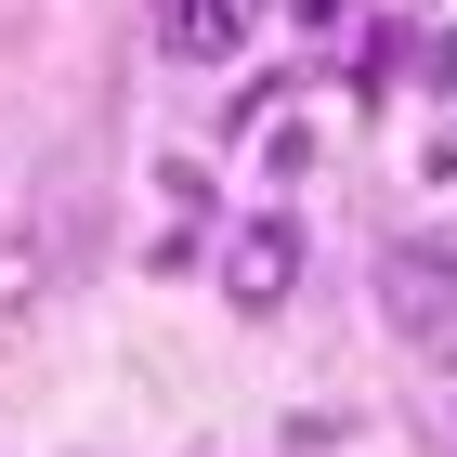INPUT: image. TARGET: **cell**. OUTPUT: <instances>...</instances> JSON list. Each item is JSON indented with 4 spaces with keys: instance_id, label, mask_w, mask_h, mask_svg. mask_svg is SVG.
<instances>
[{
    "instance_id": "obj_1",
    "label": "cell",
    "mask_w": 457,
    "mask_h": 457,
    "mask_svg": "<svg viewBox=\"0 0 457 457\" xmlns=\"http://www.w3.org/2000/svg\"><path fill=\"white\" fill-rule=\"evenodd\" d=\"M379 314L405 340H457V248L445 236H392L379 248Z\"/></svg>"
},
{
    "instance_id": "obj_2",
    "label": "cell",
    "mask_w": 457,
    "mask_h": 457,
    "mask_svg": "<svg viewBox=\"0 0 457 457\" xmlns=\"http://www.w3.org/2000/svg\"><path fill=\"white\" fill-rule=\"evenodd\" d=\"M287 287H301V236H287L275 210L236 222V236H222V301H236V314H275Z\"/></svg>"
},
{
    "instance_id": "obj_3",
    "label": "cell",
    "mask_w": 457,
    "mask_h": 457,
    "mask_svg": "<svg viewBox=\"0 0 457 457\" xmlns=\"http://www.w3.org/2000/svg\"><path fill=\"white\" fill-rule=\"evenodd\" d=\"M248 27H262V0H170V39L196 53V66H222Z\"/></svg>"
},
{
    "instance_id": "obj_4",
    "label": "cell",
    "mask_w": 457,
    "mask_h": 457,
    "mask_svg": "<svg viewBox=\"0 0 457 457\" xmlns=\"http://www.w3.org/2000/svg\"><path fill=\"white\" fill-rule=\"evenodd\" d=\"M53 248H66V222H39V236H13V248H0V314H27L39 287H53Z\"/></svg>"
},
{
    "instance_id": "obj_5",
    "label": "cell",
    "mask_w": 457,
    "mask_h": 457,
    "mask_svg": "<svg viewBox=\"0 0 457 457\" xmlns=\"http://www.w3.org/2000/svg\"><path fill=\"white\" fill-rule=\"evenodd\" d=\"M419 431H431V445H457V340L431 353V379H419Z\"/></svg>"
},
{
    "instance_id": "obj_6",
    "label": "cell",
    "mask_w": 457,
    "mask_h": 457,
    "mask_svg": "<svg viewBox=\"0 0 457 457\" xmlns=\"http://www.w3.org/2000/svg\"><path fill=\"white\" fill-rule=\"evenodd\" d=\"M419 79H431V92H457V27L431 39V66H419Z\"/></svg>"
},
{
    "instance_id": "obj_7",
    "label": "cell",
    "mask_w": 457,
    "mask_h": 457,
    "mask_svg": "<svg viewBox=\"0 0 457 457\" xmlns=\"http://www.w3.org/2000/svg\"><path fill=\"white\" fill-rule=\"evenodd\" d=\"M301 13H314V27H327V13H353V0H301Z\"/></svg>"
}]
</instances>
